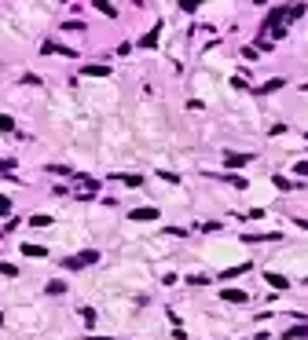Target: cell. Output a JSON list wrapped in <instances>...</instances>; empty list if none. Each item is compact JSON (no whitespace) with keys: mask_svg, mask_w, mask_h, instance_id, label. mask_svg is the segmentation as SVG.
Here are the masks:
<instances>
[{"mask_svg":"<svg viewBox=\"0 0 308 340\" xmlns=\"http://www.w3.org/2000/svg\"><path fill=\"white\" fill-rule=\"evenodd\" d=\"M92 340H107V337H92Z\"/></svg>","mask_w":308,"mask_h":340,"instance_id":"23","label":"cell"},{"mask_svg":"<svg viewBox=\"0 0 308 340\" xmlns=\"http://www.w3.org/2000/svg\"><path fill=\"white\" fill-rule=\"evenodd\" d=\"M268 278V286H275V289H286V286H290V278H286V275H264Z\"/></svg>","mask_w":308,"mask_h":340,"instance_id":"10","label":"cell"},{"mask_svg":"<svg viewBox=\"0 0 308 340\" xmlns=\"http://www.w3.org/2000/svg\"><path fill=\"white\" fill-rule=\"evenodd\" d=\"M30 223H33V227H48V223H52V216H44V212H37V216H30Z\"/></svg>","mask_w":308,"mask_h":340,"instance_id":"13","label":"cell"},{"mask_svg":"<svg viewBox=\"0 0 308 340\" xmlns=\"http://www.w3.org/2000/svg\"><path fill=\"white\" fill-rule=\"evenodd\" d=\"M96 260H99V252H96V249H88V252H81V256H70L62 267H66V271H81L85 263H96Z\"/></svg>","mask_w":308,"mask_h":340,"instance_id":"1","label":"cell"},{"mask_svg":"<svg viewBox=\"0 0 308 340\" xmlns=\"http://www.w3.org/2000/svg\"><path fill=\"white\" fill-rule=\"evenodd\" d=\"M158 176H162V179H165V183H173V187H176V183H180V176H176V172H165V168H162V172H158Z\"/></svg>","mask_w":308,"mask_h":340,"instance_id":"19","label":"cell"},{"mask_svg":"<svg viewBox=\"0 0 308 340\" xmlns=\"http://www.w3.org/2000/svg\"><path fill=\"white\" fill-rule=\"evenodd\" d=\"M224 304H246V292L242 289H224Z\"/></svg>","mask_w":308,"mask_h":340,"instance_id":"4","label":"cell"},{"mask_svg":"<svg viewBox=\"0 0 308 340\" xmlns=\"http://www.w3.org/2000/svg\"><path fill=\"white\" fill-rule=\"evenodd\" d=\"M297 176H308V161H297Z\"/></svg>","mask_w":308,"mask_h":340,"instance_id":"22","label":"cell"},{"mask_svg":"<svg viewBox=\"0 0 308 340\" xmlns=\"http://www.w3.org/2000/svg\"><path fill=\"white\" fill-rule=\"evenodd\" d=\"M0 322H4V315H0Z\"/></svg>","mask_w":308,"mask_h":340,"instance_id":"24","label":"cell"},{"mask_svg":"<svg viewBox=\"0 0 308 340\" xmlns=\"http://www.w3.org/2000/svg\"><path fill=\"white\" fill-rule=\"evenodd\" d=\"M228 183L235 187V191H246V187H249V183H246V179H242V176H228Z\"/></svg>","mask_w":308,"mask_h":340,"instance_id":"15","label":"cell"},{"mask_svg":"<svg viewBox=\"0 0 308 340\" xmlns=\"http://www.w3.org/2000/svg\"><path fill=\"white\" fill-rule=\"evenodd\" d=\"M242 165H249V154H224V168H242Z\"/></svg>","mask_w":308,"mask_h":340,"instance_id":"3","label":"cell"},{"mask_svg":"<svg viewBox=\"0 0 308 340\" xmlns=\"http://www.w3.org/2000/svg\"><path fill=\"white\" fill-rule=\"evenodd\" d=\"M128 216H132L136 223H151V220H158V216H162V212H158V209H151V205H147V209H132Z\"/></svg>","mask_w":308,"mask_h":340,"instance_id":"2","label":"cell"},{"mask_svg":"<svg viewBox=\"0 0 308 340\" xmlns=\"http://www.w3.org/2000/svg\"><path fill=\"white\" fill-rule=\"evenodd\" d=\"M7 212H11V201H7V197L0 194V216H7Z\"/></svg>","mask_w":308,"mask_h":340,"instance_id":"21","label":"cell"},{"mask_svg":"<svg viewBox=\"0 0 308 340\" xmlns=\"http://www.w3.org/2000/svg\"><path fill=\"white\" fill-rule=\"evenodd\" d=\"M62 289H66V282H48V292H52V296H59Z\"/></svg>","mask_w":308,"mask_h":340,"instance_id":"18","label":"cell"},{"mask_svg":"<svg viewBox=\"0 0 308 340\" xmlns=\"http://www.w3.org/2000/svg\"><path fill=\"white\" fill-rule=\"evenodd\" d=\"M279 88H283V77H275V81L260 84V88H257V96H272V92H279Z\"/></svg>","mask_w":308,"mask_h":340,"instance_id":"8","label":"cell"},{"mask_svg":"<svg viewBox=\"0 0 308 340\" xmlns=\"http://www.w3.org/2000/svg\"><path fill=\"white\" fill-rule=\"evenodd\" d=\"M81 73H88V77H107V73H110V66H103V62H92V66H85Z\"/></svg>","mask_w":308,"mask_h":340,"instance_id":"5","label":"cell"},{"mask_svg":"<svg viewBox=\"0 0 308 340\" xmlns=\"http://www.w3.org/2000/svg\"><path fill=\"white\" fill-rule=\"evenodd\" d=\"M0 275H4V278H15L18 267H11V263H0Z\"/></svg>","mask_w":308,"mask_h":340,"instance_id":"17","label":"cell"},{"mask_svg":"<svg viewBox=\"0 0 308 340\" xmlns=\"http://www.w3.org/2000/svg\"><path fill=\"white\" fill-rule=\"evenodd\" d=\"M283 337H290V340H305V337H308V326H294L290 333H283Z\"/></svg>","mask_w":308,"mask_h":340,"instance_id":"12","label":"cell"},{"mask_svg":"<svg viewBox=\"0 0 308 340\" xmlns=\"http://www.w3.org/2000/svg\"><path fill=\"white\" fill-rule=\"evenodd\" d=\"M275 187H279V191H294V183L286 176H275Z\"/></svg>","mask_w":308,"mask_h":340,"instance_id":"16","label":"cell"},{"mask_svg":"<svg viewBox=\"0 0 308 340\" xmlns=\"http://www.w3.org/2000/svg\"><path fill=\"white\" fill-rule=\"evenodd\" d=\"M158 33H162V26H154V30L147 33V37H143L139 44H143V48H154V44H158Z\"/></svg>","mask_w":308,"mask_h":340,"instance_id":"11","label":"cell"},{"mask_svg":"<svg viewBox=\"0 0 308 340\" xmlns=\"http://www.w3.org/2000/svg\"><path fill=\"white\" fill-rule=\"evenodd\" d=\"M246 271H249V263H239V267H228V271H220V278H224V282H231V278L246 275Z\"/></svg>","mask_w":308,"mask_h":340,"instance_id":"6","label":"cell"},{"mask_svg":"<svg viewBox=\"0 0 308 340\" xmlns=\"http://www.w3.org/2000/svg\"><path fill=\"white\" fill-rule=\"evenodd\" d=\"M114 179H118V183H125V187H143V176H128V172H118Z\"/></svg>","mask_w":308,"mask_h":340,"instance_id":"7","label":"cell"},{"mask_svg":"<svg viewBox=\"0 0 308 340\" xmlns=\"http://www.w3.org/2000/svg\"><path fill=\"white\" fill-rule=\"evenodd\" d=\"M22 252H26V256H33V260L48 256V249H44V245H22Z\"/></svg>","mask_w":308,"mask_h":340,"instance_id":"9","label":"cell"},{"mask_svg":"<svg viewBox=\"0 0 308 340\" xmlns=\"http://www.w3.org/2000/svg\"><path fill=\"white\" fill-rule=\"evenodd\" d=\"M96 7H99L103 15H118V7H114V4H107V0H103V4H96Z\"/></svg>","mask_w":308,"mask_h":340,"instance_id":"20","label":"cell"},{"mask_svg":"<svg viewBox=\"0 0 308 340\" xmlns=\"http://www.w3.org/2000/svg\"><path fill=\"white\" fill-rule=\"evenodd\" d=\"M0 132H15V121L7 113H0Z\"/></svg>","mask_w":308,"mask_h":340,"instance_id":"14","label":"cell"}]
</instances>
